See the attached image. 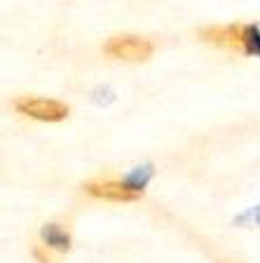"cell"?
<instances>
[{
  "mask_svg": "<svg viewBox=\"0 0 260 263\" xmlns=\"http://www.w3.org/2000/svg\"><path fill=\"white\" fill-rule=\"evenodd\" d=\"M152 174H155L152 164H143V167L131 170L127 176H122V181H125V186L131 188L134 193H143V188L148 186V181L152 179Z\"/></svg>",
  "mask_w": 260,
  "mask_h": 263,
  "instance_id": "cell-6",
  "label": "cell"
},
{
  "mask_svg": "<svg viewBox=\"0 0 260 263\" xmlns=\"http://www.w3.org/2000/svg\"><path fill=\"white\" fill-rule=\"evenodd\" d=\"M40 237H43L45 247H52L56 252H68L71 249V233L59 223H45L40 230Z\"/></svg>",
  "mask_w": 260,
  "mask_h": 263,
  "instance_id": "cell-5",
  "label": "cell"
},
{
  "mask_svg": "<svg viewBox=\"0 0 260 263\" xmlns=\"http://www.w3.org/2000/svg\"><path fill=\"white\" fill-rule=\"evenodd\" d=\"M152 43L141 35H113L103 45V52L108 57L122 61H146L152 57Z\"/></svg>",
  "mask_w": 260,
  "mask_h": 263,
  "instance_id": "cell-1",
  "label": "cell"
},
{
  "mask_svg": "<svg viewBox=\"0 0 260 263\" xmlns=\"http://www.w3.org/2000/svg\"><path fill=\"white\" fill-rule=\"evenodd\" d=\"M14 108H16V113L28 115V118H35V120H43V122H59V120H66V115H68V106L64 101L40 99V97L16 99Z\"/></svg>",
  "mask_w": 260,
  "mask_h": 263,
  "instance_id": "cell-2",
  "label": "cell"
},
{
  "mask_svg": "<svg viewBox=\"0 0 260 263\" xmlns=\"http://www.w3.org/2000/svg\"><path fill=\"white\" fill-rule=\"evenodd\" d=\"M244 57H258L260 59V26L258 24H244Z\"/></svg>",
  "mask_w": 260,
  "mask_h": 263,
  "instance_id": "cell-7",
  "label": "cell"
},
{
  "mask_svg": "<svg viewBox=\"0 0 260 263\" xmlns=\"http://www.w3.org/2000/svg\"><path fill=\"white\" fill-rule=\"evenodd\" d=\"M33 256L38 258V261H40V263H52V258H49V256H47V254H45V252H43V247H35V249H33Z\"/></svg>",
  "mask_w": 260,
  "mask_h": 263,
  "instance_id": "cell-8",
  "label": "cell"
},
{
  "mask_svg": "<svg viewBox=\"0 0 260 263\" xmlns=\"http://www.w3.org/2000/svg\"><path fill=\"white\" fill-rule=\"evenodd\" d=\"M85 191L94 197L110 200V202H134L141 197V193H134L125 186V181H92L87 183Z\"/></svg>",
  "mask_w": 260,
  "mask_h": 263,
  "instance_id": "cell-4",
  "label": "cell"
},
{
  "mask_svg": "<svg viewBox=\"0 0 260 263\" xmlns=\"http://www.w3.org/2000/svg\"><path fill=\"white\" fill-rule=\"evenodd\" d=\"M199 38L221 49L244 54V24H228V26H206L199 31Z\"/></svg>",
  "mask_w": 260,
  "mask_h": 263,
  "instance_id": "cell-3",
  "label": "cell"
}]
</instances>
